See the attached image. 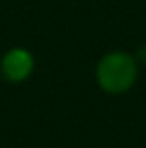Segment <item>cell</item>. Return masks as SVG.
<instances>
[{
    "mask_svg": "<svg viewBox=\"0 0 146 148\" xmlns=\"http://www.w3.org/2000/svg\"><path fill=\"white\" fill-rule=\"evenodd\" d=\"M139 62L133 53L128 51H109L96 64V83L105 94L120 96L129 92L139 79Z\"/></svg>",
    "mask_w": 146,
    "mask_h": 148,
    "instance_id": "cell-1",
    "label": "cell"
},
{
    "mask_svg": "<svg viewBox=\"0 0 146 148\" xmlns=\"http://www.w3.org/2000/svg\"><path fill=\"white\" fill-rule=\"evenodd\" d=\"M34 68H36L34 54L26 47H11L0 58V75L11 84L25 83L34 73Z\"/></svg>",
    "mask_w": 146,
    "mask_h": 148,
    "instance_id": "cell-2",
    "label": "cell"
},
{
    "mask_svg": "<svg viewBox=\"0 0 146 148\" xmlns=\"http://www.w3.org/2000/svg\"><path fill=\"white\" fill-rule=\"evenodd\" d=\"M133 56L139 62V66H146V45H139L133 53Z\"/></svg>",
    "mask_w": 146,
    "mask_h": 148,
    "instance_id": "cell-3",
    "label": "cell"
}]
</instances>
